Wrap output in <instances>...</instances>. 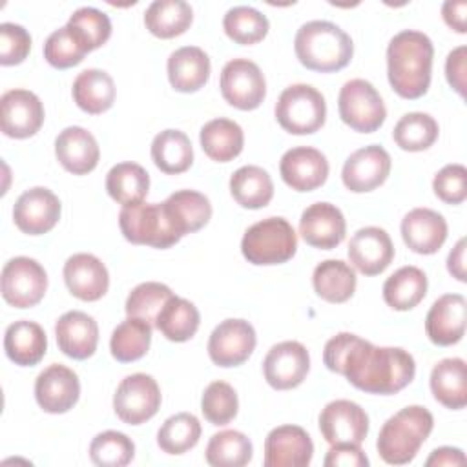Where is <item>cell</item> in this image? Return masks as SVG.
<instances>
[{
  "label": "cell",
  "instance_id": "cell-1",
  "mask_svg": "<svg viewBox=\"0 0 467 467\" xmlns=\"http://www.w3.org/2000/svg\"><path fill=\"white\" fill-rule=\"evenodd\" d=\"M323 363L368 394H396L416 374L414 358L405 348L376 347L350 332H339L327 341Z\"/></svg>",
  "mask_w": 467,
  "mask_h": 467
},
{
  "label": "cell",
  "instance_id": "cell-2",
  "mask_svg": "<svg viewBox=\"0 0 467 467\" xmlns=\"http://www.w3.org/2000/svg\"><path fill=\"white\" fill-rule=\"evenodd\" d=\"M434 47L431 38L416 29L396 33L387 46V77L401 99H420L429 91Z\"/></svg>",
  "mask_w": 467,
  "mask_h": 467
},
{
  "label": "cell",
  "instance_id": "cell-3",
  "mask_svg": "<svg viewBox=\"0 0 467 467\" xmlns=\"http://www.w3.org/2000/svg\"><path fill=\"white\" fill-rule=\"evenodd\" d=\"M297 60L312 71L334 73L348 66L354 55L352 38L334 22H305L294 38Z\"/></svg>",
  "mask_w": 467,
  "mask_h": 467
},
{
  "label": "cell",
  "instance_id": "cell-4",
  "mask_svg": "<svg viewBox=\"0 0 467 467\" xmlns=\"http://www.w3.org/2000/svg\"><path fill=\"white\" fill-rule=\"evenodd\" d=\"M434 418L421 405H409L390 416L376 441L378 454L390 465H405L412 462L432 432Z\"/></svg>",
  "mask_w": 467,
  "mask_h": 467
},
{
  "label": "cell",
  "instance_id": "cell-5",
  "mask_svg": "<svg viewBox=\"0 0 467 467\" xmlns=\"http://www.w3.org/2000/svg\"><path fill=\"white\" fill-rule=\"evenodd\" d=\"M119 226L126 241L151 248H170L182 239L164 202H137L122 206Z\"/></svg>",
  "mask_w": 467,
  "mask_h": 467
},
{
  "label": "cell",
  "instance_id": "cell-6",
  "mask_svg": "<svg viewBox=\"0 0 467 467\" xmlns=\"http://www.w3.org/2000/svg\"><path fill=\"white\" fill-rule=\"evenodd\" d=\"M297 235L292 224L283 217H266L252 224L243 239L241 252L244 259L257 266L281 265L294 257Z\"/></svg>",
  "mask_w": 467,
  "mask_h": 467
},
{
  "label": "cell",
  "instance_id": "cell-7",
  "mask_svg": "<svg viewBox=\"0 0 467 467\" xmlns=\"http://www.w3.org/2000/svg\"><path fill=\"white\" fill-rule=\"evenodd\" d=\"M279 126L292 135H310L321 130L327 119V102L310 84L285 88L274 108Z\"/></svg>",
  "mask_w": 467,
  "mask_h": 467
},
{
  "label": "cell",
  "instance_id": "cell-8",
  "mask_svg": "<svg viewBox=\"0 0 467 467\" xmlns=\"http://www.w3.org/2000/svg\"><path fill=\"white\" fill-rule=\"evenodd\" d=\"M341 120L359 133H372L387 119V108L378 89L365 78H352L343 84L337 97Z\"/></svg>",
  "mask_w": 467,
  "mask_h": 467
},
{
  "label": "cell",
  "instance_id": "cell-9",
  "mask_svg": "<svg viewBox=\"0 0 467 467\" xmlns=\"http://www.w3.org/2000/svg\"><path fill=\"white\" fill-rule=\"evenodd\" d=\"M161 400V389L153 376L135 372L119 383L113 394V410L120 421L140 425L157 414Z\"/></svg>",
  "mask_w": 467,
  "mask_h": 467
},
{
  "label": "cell",
  "instance_id": "cell-10",
  "mask_svg": "<svg viewBox=\"0 0 467 467\" xmlns=\"http://www.w3.org/2000/svg\"><path fill=\"white\" fill-rule=\"evenodd\" d=\"M47 290L44 266L31 257L18 255L2 268V297L15 308H29L42 301Z\"/></svg>",
  "mask_w": 467,
  "mask_h": 467
},
{
  "label": "cell",
  "instance_id": "cell-11",
  "mask_svg": "<svg viewBox=\"0 0 467 467\" xmlns=\"http://www.w3.org/2000/svg\"><path fill=\"white\" fill-rule=\"evenodd\" d=\"M223 99L243 111L255 109L266 97V80L261 67L248 58H232L221 69Z\"/></svg>",
  "mask_w": 467,
  "mask_h": 467
},
{
  "label": "cell",
  "instance_id": "cell-12",
  "mask_svg": "<svg viewBox=\"0 0 467 467\" xmlns=\"http://www.w3.org/2000/svg\"><path fill=\"white\" fill-rule=\"evenodd\" d=\"M310 370V356L299 341H281L274 345L263 359L266 383L275 390L299 387Z\"/></svg>",
  "mask_w": 467,
  "mask_h": 467
},
{
  "label": "cell",
  "instance_id": "cell-13",
  "mask_svg": "<svg viewBox=\"0 0 467 467\" xmlns=\"http://www.w3.org/2000/svg\"><path fill=\"white\" fill-rule=\"evenodd\" d=\"M255 343V330L246 319H224L210 334L208 356L217 367H237L252 356Z\"/></svg>",
  "mask_w": 467,
  "mask_h": 467
},
{
  "label": "cell",
  "instance_id": "cell-14",
  "mask_svg": "<svg viewBox=\"0 0 467 467\" xmlns=\"http://www.w3.org/2000/svg\"><path fill=\"white\" fill-rule=\"evenodd\" d=\"M319 431L330 445H361L368 434V416L350 400H334L319 414Z\"/></svg>",
  "mask_w": 467,
  "mask_h": 467
},
{
  "label": "cell",
  "instance_id": "cell-15",
  "mask_svg": "<svg viewBox=\"0 0 467 467\" xmlns=\"http://www.w3.org/2000/svg\"><path fill=\"white\" fill-rule=\"evenodd\" d=\"M44 124V106L29 89H9L0 99V128L11 139L33 137Z\"/></svg>",
  "mask_w": 467,
  "mask_h": 467
},
{
  "label": "cell",
  "instance_id": "cell-16",
  "mask_svg": "<svg viewBox=\"0 0 467 467\" xmlns=\"http://www.w3.org/2000/svg\"><path fill=\"white\" fill-rule=\"evenodd\" d=\"M390 155L383 146L370 144L356 150L343 164L341 181L347 190L365 193L379 188L390 173Z\"/></svg>",
  "mask_w": 467,
  "mask_h": 467
},
{
  "label": "cell",
  "instance_id": "cell-17",
  "mask_svg": "<svg viewBox=\"0 0 467 467\" xmlns=\"http://www.w3.org/2000/svg\"><path fill=\"white\" fill-rule=\"evenodd\" d=\"M80 398V381L69 367L53 363L44 368L35 381V400L44 412L64 414Z\"/></svg>",
  "mask_w": 467,
  "mask_h": 467
},
{
  "label": "cell",
  "instance_id": "cell-18",
  "mask_svg": "<svg viewBox=\"0 0 467 467\" xmlns=\"http://www.w3.org/2000/svg\"><path fill=\"white\" fill-rule=\"evenodd\" d=\"M60 210V201L51 190L35 186L16 199L13 221L16 228L27 235H42L58 223Z\"/></svg>",
  "mask_w": 467,
  "mask_h": 467
},
{
  "label": "cell",
  "instance_id": "cell-19",
  "mask_svg": "<svg viewBox=\"0 0 467 467\" xmlns=\"http://www.w3.org/2000/svg\"><path fill=\"white\" fill-rule=\"evenodd\" d=\"M279 173L285 184L292 190L312 192L325 184L328 177V161L312 146H296L283 153Z\"/></svg>",
  "mask_w": 467,
  "mask_h": 467
},
{
  "label": "cell",
  "instance_id": "cell-20",
  "mask_svg": "<svg viewBox=\"0 0 467 467\" xmlns=\"http://www.w3.org/2000/svg\"><path fill=\"white\" fill-rule=\"evenodd\" d=\"M312 456L314 443L299 425H279L265 440V467H305Z\"/></svg>",
  "mask_w": 467,
  "mask_h": 467
},
{
  "label": "cell",
  "instance_id": "cell-21",
  "mask_svg": "<svg viewBox=\"0 0 467 467\" xmlns=\"http://www.w3.org/2000/svg\"><path fill=\"white\" fill-rule=\"evenodd\" d=\"M299 234L306 244L319 250H332L345 239L347 223L336 204L314 202L301 213Z\"/></svg>",
  "mask_w": 467,
  "mask_h": 467
},
{
  "label": "cell",
  "instance_id": "cell-22",
  "mask_svg": "<svg viewBox=\"0 0 467 467\" xmlns=\"http://www.w3.org/2000/svg\"><path fill=\"white\" fill-rule=\"evenodd\" d=\"M348 259L363 275H378L387 270L394 259L390 235L379 226L359 228L348 243Z\"/></svg>",
  "mask_w": 467,
  "mask_h": 467
},
{
  "label": "cell",
  "instance_id": "cell-23",
  "mask_svg": "<svg viewBox=\"0 0 467 467\" xmlns=\"http://www.w3.org/2000/svg\"><path fill=\"white\" fill-rule=\"evenodd\" d=\"M62 274L67 290L80 301H99L108 292V268L93 254H73L64 263Z\"/></svg>",
  "mask_w": 467,
  "mask_h": 467
},
{
  "label": "cell",
  "instance_id": "cell-24",
  "mask_svg": "<svg viewBox=\"0 0 467 467\" xmlns=\"http://www.w3.org/2000/svg\"><path fill=\"white\" fill-rule=\"evenodd\" d=\"M465 297L462 294H445L438 297L427 312L425 332L434 345L451 347L462 341L465 334Z\"/></svg>",
  "mask_w": 467,
  "mask_h": 467
},
{
  "label": "cell",
  "instance_id": "cell-25",
  "mask_svg": "<svg viewBox=\"0 0 467 467\" xmlns=\"http://www.w3.org/2000/svg\"><path fill=\"white\" fill-rule=\"evenodd\" d=\"M55 155L66 171L86 175L97 168L100 150L97 139L88 130L67 126L55 139Z\"/></svg>",
  "mask_w": 467,
  "mask_h": 467
},
{
  "label": "cell",
  "instance_id": "cell-26",
  "mask_svg": "<svg viewBox=\"0 0 467 467\" xmlns=\"http://www.w3.org/2000/svg\"><path fill=\"white\" fill-rule=\"evenodd\" d=\"M55 336L58 348L67 358L88 359L97 350L99 325L89 314L82 310H69L58 317Z\"/></svg>",
  "mask_w": 467,
  "mask_h": 467
},
{
  "label": "cell",
  "instance_id": "cell-27",
  "mask_svg": "<svg viewBox=\"0 0 467 467\" xmlns=\"http://www.w3.org/2000/svg\"><path fill=\"white\" fill-rule=\"evenodd\" d=\"M401 237L416 254H436L447 239V221L431 208H414L401 219Z\"/></svg>",
  "mask_w": 467,
  "mask_h": 467
},
{
  "label": "cell",
  "instance_id": "cell-28",
  "mask_svg": "<svg viewBox=\"0 0 467 467\" xmlns=\"http://www.w3.org/2000/svg\"><path fill=\"white\" fill-rule=\"evenodd\" d=\"M168 80L175 91H199L210 78V58L197 46H184L168 57Z\"/></svg>",
  "mask_w": 467,
  "mask_h": 467
},
{
  "label": "cell",
  "instance_id": "cell-29",
  "mask_svg": "<svg viewBox=\"0 0 467 467\" xmlns=\"http://www.w3.org/2000/svg\"><path fill=\"white\" fill-rule=\"evenodd\" d=\"M4 350L7 358L20 367L36 365L47 350L44 328L29 319L11 323L4 334Z\"/></svg>",
  "mask_w": 467,
  "mask_h": 467
},
{
  "label": "cell",
  "instance_id": "cell-30",
  "mask_svg": "<svg viewBox=\"0 0 467 467\" xmlns=\"http://www.w3.org/2000/svg\"><path fill=\"white\" fill-rule=\"evenodd\" d=\"M431 392L438 403L460 410L467 405V367L462 358H445L432 367Z\"/></svg>",
  "mask_w": 467,
  "mask_h": 467
},
{
  "label": "cell",
  "instance_id": "cell-31",
  "mask_svg": "<svg viewBox=\"0 0 467 467\" xmlns=\"http://www.w3.org/2000/svg\"><path fill=\"white\" fill-rule=\"evenodd\" d=\"M71 93L75 104L82 111L89 115H99L113 106L117 91L109 73H106L104 69L89 67L77 75V78L73 80Z\"/></svg>",
  "mask_w": 467,
  "mask_h": 467
},
{
  "label": "cell",
  "instance_id": "cell-32",
  "mask_svg": "<svg viewBox=\"0 0 467 467\" xmlns=\"http://www.w3.org/2000/svg\"><path fill=\"white\" fill-rule=\"evenodd\" d=\"M202 151L217 162L234 161L244 146L243 128L224 117L208 120L199 133Z\"/></svg>",
  "mask_w": 467,
  "mask_h": 467
},
{
  "label": "cell",
  "instance_id": "cell-33",
  "mask_svg": "<svg viewBox=\"0 0 467 467\" xmlns=\"http://www.w3.org/2000/svg\"><path fill=\"white\" fill-rule=\"evenodd\" d=\"M356 272L341 259L321 261L312 274L316 294L328 303H345L356 292Z\"/></svg>",
  "mask_w": 467,
  "mask_h": 467
},
{
  "label": "cell",
  "instance_id": "cell-34",
  "mask_svg": "<svg viewBox=\"0 0 467 467\" xmlns=\"http://www.w3.org/2000/svg\"><path fill=\"white\" fill-rule=\"evenodd\" d=\"M230 193L243 208L259 210L272 201L274 182L266 170L255 164H246L232 173Z\"/></svg>",
  "mask_w": 467,
  "mask_h": 467
},
{
  "label": "cell",
  "instance_id": "cell-35",
  "mask_svg": "<svg viewBox=\"0 0 467 467\" xmlns=\"http://www.w3.org/2000/svg\"><path fill=\"white\" fill-rule=\"evenodd\" d=\"M164 206L182 237L206 226L212 217L210 199L195 190H179L171 193L164 201Z\"/></svg>",
  "mask_w": 467,
  "mask_h": 467
},
{
  "label": "cell",
  "instance_id": "cell-36",
  "mask_svg": "<svg viewBox=\"0 0 467 467\" xmlns=\"http://www.w3.org/2000/svg\"><path fill=\"white\" fill-rule=\"evenodd\" d=\"M193 20V9L184 0H155L144 11L146 29L159 38L182 35Z\"/></svg>",
  "mask_w": 467,
  "mask_h": 467
},
{
  "label": "cell",
  "instance_id": "cell-37",
  "mask_svg": "<svg viewBox=\"0 0 467 467\" xmlns=\"http://www.w3.org/2000/svg\"><path fill=\"white\" fill-rule=\"evenodd\" d=\"M427 294V275L418 266H401L383 283L385 303L400 312L410 310Z\"/></svg>",
  "mask_w": 467,
  "mask_h": 467
},
{
  "label": "cell",
  "instance_id": "cell-38",
  "mask_svg": "<svg viewBox=\"0 0 467 467\" xmlns=\"http://www.w3.org/2000/svg\"><path fill=\"white\" fill-rule=\"evenodd\" d=\"M201 323L197 306L179 296H171L155 319V328L170 341L182 343L195 336Z\"/></svg>",
  "mask_w": 467,
  "mask_h": 467
},
{
  "label": "cell",
  "instance_id": "cell-39",
  "mask_svg": "<svg viewBox=\"0 0 467 467\" xmlns=\"http://www.w3.org/2000/svg\"><path fill=\"white\" fill-rule=\"evenodd\" d=\"M151 159L168 175L186 171L193 164V148L188 135L181 130H164L153 137Z\"/></svg>",
  "mask_w": 467,
  "mask_h": 467
},
{
  "label": "cell",
  "instance_id": "cell-40",
  "mask_svg": "<svg viewBox=\"0 0 467 467\" xmlns=\"http://www.w3.org/2000/svg\"><path fill=\"white\" fill-rule=\"evenodd\" d=\"M150 190V175L137 162H119L106 175V192L122 206L142 202Z\"/></svg>",
  "mask_w": 467,
  "mask_h": 467
},
{
  "label": "cell",
  "instance_id": "cell-41",
  "mask_svg": "<svg viewBox=\"0 0 467 467\" xmlns=\"http://www.w3.org/2000/svg\"><path fill=\"white\" fill-rule=\"evenodd\" d=\"M151 325L139 317H126L115 327L109 339L111 356L120 363L140 359L151 343Z\"/></svg>",
  "mask_w": 467,
  "mask_h": 467
},
{
  "label": "cell",
  "instance_id": "cell-42",
  "mask_svg": "<svg viewBox=\"0 0 467 467\" xmlns=\"http://www.w3.org/2000/svg\"><path fill=\"white\" fill-rule=\"evenodd\" d=\"M438 133L440 128L432 115L423 111H410L396 122L392 139L405 151H423L436 142Z\"/></svg>",
  "mask_w": 467,
  "mask_h": 467
},
{
  "label": "cell",
  "instance_id": "cell-43",
  "mask_svg": "<svg viewBox=\"0 0 467 467\" xmlns=\"http://www.w3.org/2000/svg\"><path fill=\"white\" fill-rule=\"evenodd\" d=\"M252 454L250 438L232 429L215 432L206 445V462L213 467H243L252 460Z\"/></svg>",
  "mask_w": 467,
  "mask_h": 467
},
{
  "label": "cell",
  "instance_id": "cell-44",
  "mask_svg": "<svg viewBox=\"0 0 467 467\" xmlns=\"http://www.w3.org/2000/svg\"><path fill=\"white\" fill-rule=\"evenodd\" d=\"M223 27L228 38L241 46L261 42L270 29L268 18L252 5L230 7L223 18Z\"/></svg>",
  "mask_w": 467,
  "mask_h": 467
},
{
  "label": "cell",
  "instance_id": "cell-45",
  "mask_svg": "<svg viewBox=\"0 0 467 467\" xmlns=\"http://www.w3.org/2000/svg\"><path fill=\"white\" fill-rule=\"evenodd\" d=\"M201 438V423L190 412L170 416L157 432V445L166 454H184L193 449Z\"/></svg>",
  "mask_w": 467,
  "mask_h": 467
},
{
  "label": "cell",
  "instance_id": "cell-46",
  "mask_svg": "<svg viewBox=\"0 0 467 467\" xmlns=\"http://www.w3.org/2000/svg\"><path fill=\"white\" fill-rule=\"evenodd\" d=\"M66 26L73 31V35L78 38L88 53L104 46L111 36L109 16L100 9L89 5L73 11Z\"/></svg>",
  "mask_w": 467,
  "mask_h": 467
},
{
  "label": "cell",
  "instance_id": "cell-47",
  "mask_svg": "<svg viewBox=\"0 0 467 467\" xmlns=\"http://www.w3.org/2000/svg\"><path fill=\"white\" fill-rule=\"evenodd\" d=\"M135 456L133 441L119 431L99 432L89 443V458L100 467H124Z\"/></svg>",
  "mask_w": 467,
  "mask_h": 467
},
{
  "label": "cell",
  "instance_id": "cell-48",
  "mask_svg": "<svg viewBox=\"0 0 467 467\" xmlns=\"http://www.w3.org/2000/svg\"><path fill=\"white\" fill-rule=\"evenodd\" d=\"M171 296H173V292L164 283L146 281V283L137 285L130 292L124 308H126L128 317L144 319L153 327L157 314L161 312V308Z\"/></svg>",
  "mask_w": 467,
  "mask_h": 467
},
{
  "label": "cell",
  "instance_id": "cell-49",
  "mask_svg": "<svg viewBox=\"0 0 467 467\" xmlns=\"http://www.w3.org/2000/svg\"><path fill=\"white\" fill-rule=\"evenodd\" d=\"M201 410L212 425L230 423L239 410L235 389L226 381H212L202 392Z\"/></svg>",
  "mask_w": 467,
  "mask_h": 467
},
{
  "label": "cell",
  "instance_id": "cell-50",
  "mask_svg": "<svg viewBox=\"0 0 467 467\" xmlns=\"http://www.w3.org/2000/svg\"><path fill=\"white\" fill-rule=\"evenodd\" d=\"M86 53V47L67 26L55 29L44 44V58L57 69H67L80 64Z\"/></svg>",
  "mask_w": 467,
  "mask_h": 467
},
{
  "label": "cell",
  "instance_id": "cell-51",
  "mask_svg": "<svg viewBox=\"0 0 467 467\" xmlns=\"http://www.w3.org/2000/svg\"><path fill=\"white\" fill-rule=\"evenodd\" d=\"M436 197L447 204H462L467 199V168L447 164L432 179Z\"/></svg>",
  "mask_w": 467,
  "mask_h": 467
},
{
  "label": "cell",
  "instance_id": "cell-52",
  "mask_svg": "<svg viewBox=\"0 0 467 467\" xmlns=\"http://www.w3.org/2000/svg\"><path fill=\"white\" fill-rule=\"evenodd\" d=\"M31 49V35L15 22L0 24V64L16 66L26 60Z\"/></svg>",
  "mask_w": 467,
  "mask_h": 467
},
{
  "label": "cell",
  "instance_id": "cell-53",
  "mask_svg": "<svg viewBox=\"0 0 467 467\" xmlns=\"http://www.w3.org/2000/svg\"><path fill=\"white\" fill-rule=\"evenodd\" d=\"M327 467H367L368 458L359 445L354 443H336L328 449L325 462Z\"/></svg>",
  "mask_w": 467,
  "mask_h": 467
},
{
  "label": "cell",
  "instance_id": "cell-54",
  "mask_svg": "<svg viewBox=\"0 0 467 467\" xmlns=\"http://www.w3.org/2000/svg\"><path fill=\"white\" fill-rule=\"evenodd\" d=\"M465 58H467V47L458 46L447 55V60H445L447 82L460 97H465Z\"/></svg>",
  "mask_w": 467,
  "mask_h": 467
},
{
  "label": "cell",
  "instance_id": "cell-55",
  "mask_svg": "<svg viewBox=\"0 0 467 467\" xmlns=\"http://www.w3.org/2000/svg\"><path fill=\"white\" fill-rule=\"evenodd\" d=\"M465 13H467V2L460 0H447L441 5V16L449 27H452L458 33H465Z\"/></svg>",
  "mask_w": 467,
  "mask_h": 467
},
{
  "label": "cell",
  "instance_id": "cell-56",
  "mask_svg": "<svg viewBox=\"0 0 467 467\" xmlns=\"http://www.w3.org/2000/svg\"><path fill=\"white\" fill-rule=\"evenodd\" d=\"M463 463H465V454L458 447H438L431 452V456L425 462L427 467H440V465L454 467Z\"/></svg>",
  "mask_w": 467,
  "mask_h": 467
},
{
  "label": "cell",
  "instance_id": "cell-57",
  "mask_svg": "<svg viewBox=\"0 0 467 467\" xmlns=\"http://www.w3.org/2000/svg\"><path fill=\"white\" fill-rule=\"evenodd\" d=\"M447 270L452 277H456L458 281L465 283V239L462 237L456 246L449 252L447 257Z\"/></svg>",
  "mask_w": 467,
  "mask_h": 467
}]
</instances>
